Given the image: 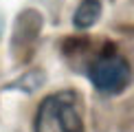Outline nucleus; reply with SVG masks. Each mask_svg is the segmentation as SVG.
<instances>
[{
	"instance_id": "1",
	"label": "nucleus",
	"mask_w": 134,
	"mask_h": 132,
	"mask_svg": "<svg viewBox=\"0 0 134 132\" xmlns=\"http://www.w3.org/2000/svg\"><path fill=\"white\" fill-rule=\"evenodd\" d=\"M33 132H83V101L72 88L46 95L33 119Z\"/></svg>"
},
{
	"instance_id": "2",
	"label": "nucleus",
	"mask_w": 134,
	"mask_h": 132,
	"mask_svg": "<svg viewBox=\"0 0 134 132\" xmlns=\"http://www.w3.org/2000/svg\"><path fill=\"white\" fill-rule=\"evenodd\" d=\"M86 77L101 95H121L132 86L134 68L114 44L105 42L86 64Z\"/></svg>"
},
{
	"instance_id": "3",
	"label": "nucleus",
	"mask_w": 134,
	"mask_h": 132,
	"mask_svg": "<svg viewBox=\"0 0 134 132\" xmlns=\"http://www.w3.org/2000/svg\"><path fill=\"white\" fill-rule=\"evenodd\" d=\"M40 31H42V15L37 11H24V13H20V18L15 20V31L11 35L13 51L15 53L29 51L33 46V42L37 40Z\"/></svg>"
},
{
	"instance_id": "4",
	"label": "nucleus",
	"mask_w": 134,
	"mask_h": 132,
	"mask_svg": "<svg viewBox=\"0 0 134 132\" xmlns=\"http://www.w3.org/2000/svg\"><path fill=\"white\" fill-rule=\"evenodd\" d=\"M101 0H81L72 13V26L77 31H88L101 20Z\"/></svg>"
},
{
	"instance_id": "5",
	"label": "nucleus",
	"mask_w": 134,
	"mask_h": 132,
	"mask_svg": "<svg viewBox=\"0 0 134 132\" xmlns=\"http://www.w3.org/2000/svg\"><path fill=\"white\" fill-rule=\"evenodd\" d=\"M44 73L42 70H29V73H24L20 77V79H15L13 84H9L11 88H15V90H24V92H31L35 90V88H40L44 84Z\"/></svg>"
},
{
	"instance_id": "6",
	"label": "nucleus",
	"mask_w": 134,
	"mask_h": 132,
	"mask_svg": "<svg viewBox=\"0 0 134 132\" xmlns=\"http://www.w3.org/2000/svg\"><path fill=\"white\" fill-rule=\"evenodd\" d=\"M2 33H4V15L0 11V37H2Z\"/></svg>"
}]
</instances>
